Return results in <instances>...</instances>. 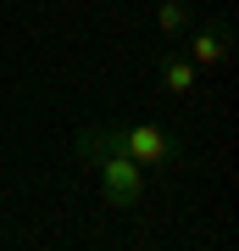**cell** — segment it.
Instances as JSON below:
<instances>
[{
  "label": "cell",
  "instance_id": "obj_1",
  "mask_svg": "<svg viewBox=\"0 0 239 251\" xmlns=\"http://www.w3.org/2000/svg\"><path fill=\"white\" fill-rule=\"evenodd\" d=\"M95 151H123L133 156L139 168H178L189 151H184V140L167 134L161 123H95V128H84V134H72V156L89 162Z\"/></svg>",
  "mask_w": 239,
  "mask_h": 251
},
{
  "label": "cell",
  "instance_id": "obj_2",
  "mask_svg": "<svg viewBox=\"0 0 239 251\" xmlns=\"http://www.w3.org/2000/svg\"><path fill=\"white\" fill-rule=\"evenodd\" d=\"M89 168L100 173V201L106 206H139L145 201V168L133 156H123V151H95L89 156Z\"/></svg>",
  "mask_w": 239,
  "mask_h": 251
},
{
  "label": "cell",
  "instance_id": "obj_3",
  "mask_svg": "<svg viewBox=\"0 0 239 251\" xmlns=\"http://www.w3.org/2000/svg\"><path fill=\"white\" fill-rule=\"evenodd\" d=\"M184 34H189V62H195L200 73H212V67H222V62H228V56H234V34H228V23H222V17H212V23H189L184 28Z\"/></svg>",
  "mask_w": 239,
  "mask_h": 251
},
{
  "label": "cell",
  "instance_id": "obj_4",
  "mask_svg": "<svg viewBox=\"0 0 239 251\" xmlns=\"http://www.w3.org/2000/svg\"><path fill=\"white\" fill-rule=\"evenodd\" d=\"M156 73H161V90H167V95H195L200 78H206L184 50H161V67H156Z\"/></svg>",
  "mask_w": 239,
  "mask_h": 251
},
{
  "label": "cell",
  "instance_id": "obj_5",
  "mask_svg": "<svg viewBox=\"0 0 239 251\" xmlns=\"http://www.w3.org/2000/svg\"><path fill=\"white\" fill-rule=\"evenodd\" d=\"M189 23H195V11H189L184 0H161V6H156V28H161V34H184Z\"/></svg>",
  "mask_w": 239,
  "mask_h": 251
}]
</instances>
